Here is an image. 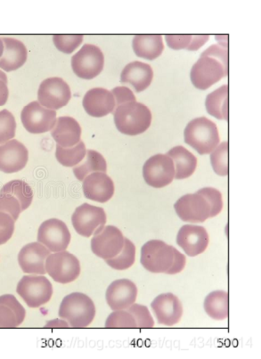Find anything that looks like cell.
<instances>
[{"label":"cell","instance_id":"obj_49","mask_svg":"<svg viewBox=\"0 0 261 359\" xmlns=\"http://www.w3.org/2000/svg\"><path fill=\"white\" fill-rule=\"evenodd\" d=\"M8 83L4 81L0 80V107H3L6 104L8 100Z\"/></svg>","mask_w":261,"mask_h":359},{"label":"cell","instance_id":"obj_25","mask_svg":"<svg viewBox=\"0 0 261 359\" xmlns=\"http://www.w3.org/2000/svg\"><path fill=\"white\" fill-rule=\"evenodd\" d=\"M4 52L0 58V69L6 72L18 70L27 60L28 51L25 45L18 39L12 38L2 39Z\"/></svg>","mask_w":261,"mask_h":359},{"label":"cell","instance_id":"obj_1","mask_svg":"<svg viewBox=\"0 0 261 359\" xmlns=\"http://www.w3.org/2000/svg\"><path fill=\"white\" fill-rule=\"evenodd\" d=\"M114 123L121 133L137 136L145 133L152 123L150 109L138 102H130L115 108Z\"/></svg>","mask_w":261,"mask_h":359},{"label":"cell","instance_id":"obj_20","mask_svg":"<svg viewBox=\"0 0 261 359\" xmlns=\"http://www.w3.org/2000/svg\"><path fill=\"white\" fill-rule=\"evenodd\" d=\"M51 251L41 243H32L22 247L18 255V262L26 274L43 275L46 271V259Z\"/></svg>","mask_w":261,"mask_h":359},{"label":"cell","instance_id":"obj_36","mask_svg":"<svg viewBox=\"0 0 261 359\" xmlns=\"http://www.w3.org/2000/svg\"><path fill=\"white\" fill-rule=\"evenodd\" d=\"M16 121L14 115L8 110L0 111V144L15 137Z\"/></svg>","mask_w":261,"mask_h":359},{"label":"cell","instance_id":"obj_43","mask_svg":"<svg viewBox=\"0 0 261 359\" xmlns=\"http://www.w3.org/2000/svg\"><path fill=\"white\" fill-rule=\"evenodd\" d=\"M115 100V108L121 104L130 103V102H137L133 92L126 87L114 88L112 91Z\"/></svg>","mask_w":261,"mask_h":359},{"label":"cell","instance_id":"obj_11","mask_svg":"<svg viewBox=\"0 0 261 359\" xmlns=\"http://www.w3.org/2000/svg\"><path fill=\"white\" fill-rule=\"evenodd\" d=\"M22 123L25 130L32 134L48 133L55 127L56 111L42 107L39 102H32L22 109Z\"/></svg>","mask_w":261,"mask_h":359},{"label":"cell","instance_id":"obj_17","mask_svg":"<svg viewBox=\"0 0 261 359\" xmlns=\"http://www.w3.org/2000/svg\"><path fill=\"white\" fill-rule=\"evenodd\" d=\"M138 298V287L128 279H119L107 288L105 299L112 311H125L133 305Z\"/></svg>","mask_w":261,"mask_h":359},{"label":"cell","instance_id":"obj_40","mask_svg":"<svg viewBox=\"0 0 261 359\" xmlns=\"http://www.w3.org/2000/svg\"><path fill=\"white\" fill-rule=\"evenodd\" d=\"M0 212L8 213L16 222L22 212L21 203L12 194L0 192Z\"/></svg>","mask_w":261,"mask_h":359},{"label":"cell","instance_id":"obj_47","mask_svg":"<svg viewBox=\"0 0 261 359\" xmlns=\"http://www.w3.org/2000/svg\"><path fill=\"white\" fill-rule=\"evenodd\" d=\"M187 259L186 256L182 255V253L178 251L176 248H175V259L173 265V268L168 270L167 274L168 275H175L178 274L182 271L186 266Z\"/></svg>","mask_w":261,"mask_h":359},{"label":"cell","instance_id":"obj_14","mask_svg":"<svg viewBox=\"0 0 261 359\" xmlns=\"http://www.w3.org/2000/svg\"><path fill=\"white\" fill-rule=\"evenodd\" d=\"M125 237L116 226H105L91 240V250L95 255L103 259L114 258L123 249Z\"/></svg>","mask_w":261,"mask_h":359},{"label":"cell","instance_id":"obj_50","mask_svg":"<svg viewBox=\"0 0 261 359\" xmlns=\"http://www.w3.org/2000/svg\"><path fill=\"white\" fill-rule=\"evenodd\" d=\"M46 328H69L70 325H69L67 321H65V319H54V320L48 321L47 325H45Z\"/></svg>","mask_w":261,"mask_h":359},{"label":"cell","instance_id":"obj_18","mask_svg":"<svg viewBox=\"0 0 261 359\" xmlns=\"http://www.w3.org/2000/svg\"><path fill=\"white\" fill-rule=\"evenodd\" d=\"M209 242L207 230L200 226L185 225L181 227L177 236L178 245L190 257H196L206 252Z\"/></svg>","mask_w":261,"mask_h":359},{"label":"cell","instance_id":"obj_46","mask_svg":"<svg viewBox=\"0 0 261 359\" xmlns=\"http://www.w3.org/2000/svg\"><path fill=\"white\" fill-rule=\"evenodd\" d=\"M168 48L174 50L187 49L189 47L192 35H166L165 36Z\"/></svg>","mask_w":261,"mask_h":359},{"label":"cell","instance_id":"obj_41","mask_svg":"<svg viewBox=\"0 0 261 359\" xmlns=\"http://www.w3.org/2000/svg\"><path fill=\"white\" fill-rule=\"evenodd\" d=\"M15 220L8 213L0 212V245L8 243L15 232Z\"/></svg>","mask_w":261,"mask_h":359},{"label":"cell","instance_id":"obj_32","mask_svg":"<svg viewBox=\"0 0 261 359\" xmlns=\"http://www.w3.org/2000/svg\"><path fill=\"white\" fill-rule=\"evenodd\" d=\"M87 154L85 144L81 141L76 146L64 148L59 144L56 146L55 157L59 163L65 167H75L78 165Z\"/></svg>","mask_w":261,"mask_h":359},{"label":"cell","instance_id":"obj_3","mask_svg":"<svg viewBox=\"0 0 261 359\" xmlns=\"http://www.w3.org/2000/svg\"><path fill=\"white\" fill-rule=\"evenodd\" d=\"M184 136L185 142L201 156L210 154L220 142L217 125L206 117L191 121L185 128Z\"/></svg>","mask_w":261,"mask_h":359},{"label":"cell","instance_id":"obj_16","mask_svg":"<svg viewBox=\"0 0 261 359\" xmlns=\"http://www.w3.org/2000/svg\"><path fill=\"white\" fill-rule=\"evenodd\" d=\"M159 324L173 326L180 323L183 316V306L173 293L157 296L151 304Z\"/></svg>","mask_w":261,"mask_h":359},{"label":"cell","instance_id":"obj_48","mask_svg":"<svg viewBox=\"0 0 261 359\" xmlns=\"http://www.w3.org/2000/svg\"><path fill=\"white\" fill-rule=\"evenodd\" d=\"M209 39V35H192V41L189 47L187 49L189 51H197L198 49L203 47Z\"/></svg>","mask_w":261,"mask_h":359},{"label":"cell","instance_id":"obj_26","mask_svg":"<svg viewBox=\"0 0 261 359\" xmlns=\"http://www.w3.org/2000/svg\"><path fill=\"white\" fill-rule=\"evenodd\" d=\"M168 156L173 160L175 166V179L178 180L187 179L194 173L197 167V159L186 148L178 146L168 151Z\"/></svg>","mask_w":261,"mask_h":359},{"label":"cell","instance_id":"obj_4","mask_svg":"<svg viewBox=\"0 0 261 359\" xmlns=\"http://www.w3.org/2000/svg\"><path fill=\"white\" fill-rule=\"evenodd\" d=\"M175 259V247L161 240H151L142 247L141 264L154 274L165 273L173 268Z\"/></svg>","mask_w":261,"mask_h":359},{"label":"cell","instance_id":"obj_2","mask_svg":"<svg viewBox=\"0 0 261 359\" xmlns=\"http://www.w3.org/2000/svg\"><path fill=\"white\" fill-rule=\"evenodd\" d=\"M58 315L70 327L85 328L95 319V306L84 293L72 292L62 299Z\"/></svg>","mask_w":261,"mask_h":359},{"label":"cell","instance_id":"obj_15","mask_svg":"<svg viewBox=\"0 0 261 359\" xmlns=\"http://www.w3.org/2000/svg\"><path fill=\"white\" fill-rule=\"evenodd\" d=\"M178 216L185 222L203 223L210 216V205L201 194H188L174 204Z\"/></svg>","mask_w":261,"mask_h":359},{"label":"cell","instance_id":"obj_42","mask_svg":"<svg viewBox=\"0 0 261 359\" xmlns=\"http://www.w3.org/2000/svg\"><path fill=\"white\" fill-rule=\"evenodd\" d=\"M0 304L8 306L15 312L18 326L22 324V322L25 321L26 311L21 303L18 301V299L14 295L5 294L0 296Z\"/></svg>","mask_w":261,"mask_h":359},{"label":"cell","instance_id":"obj_37","mask_svg":"<svg viewBox=\"0 0 261 359\" xmlns=\"http://www.w3.org/2000/svg\"><path fill=\"white\" fill-rule=\"evenodd\" d=\"M126 311L133 316L137 328H153L154 320L147 306L140 304L131 305Z\"/></svg>","mask_w":261,"mask_h":359},{"label":"cell","instance_id":"obj_35","mask_svg":"<svg viewBox=\"0 0 261 359\" xmlns=\"http://www.w3.org/2000/svg\"><path fill=\"white\" fill-rule=\"evenodd\" d=\"M105 327L114 329H135L137 328L135 320L127 311H115L109 316L105 322Z\"/></svg>","mask_w":261,"mask_h":359},{"label":"cell","instance_id":"obj_7","mask_svg":"<svg viewBox=\"0 0 261 359\" xmlns=\"http://www.w3.org/2000/svg\"><path fill=\"white\" fill-rule=\"evenodd\" d=\"M105 57L97 46L86 44L72 58V70L79 78L92 80L103 71Z\"/></svg>","mask_w":261,"mask_h":359},{"label":"cell","instance_id":"obj_27","mask_svg":"<svg viewBox=\"0 0 261 359\" xmlns=\"http://www.w3.org/2000/svg\"><path fill=\"white\" fill-rule=\"evenodd\" d=\"M132 46L138 57L154 60L160 57L164 50L163 36L135 35Z\"/></svg>","mask_w":261,"mask_h":359},{"label":"cell","instance_id":"obj_34","mask_svg":"<svg viewBox=\"0 0 261 359\" xmlns=\"http://www.w3.org/2000/svg\"><path fill=\"white\" fill-rule=\"evenodd\" d=\"M210 163L218 175H229V143L222 142L211 151Z\"/></svg>","mask_w":261,"mask_h":359},{"label":"cell","instance_id":"obj_8","mask_svg":"<svg viewBox=\"0 0 261 359\" xmlns=\"http://www.w3.org/2000/svg\"><path fill=\"white\" fill-rule=\"evenodd\" d=\"M229 74V68L216 58L201 55L191 70L192 83L198 90H206Z\"/></svg>","mask_w":261,"mask_h":359},{"label":"cell","instance_id":"obj_5","mask_svg":"<svg viewBox=\"0 0 261 359\" xmlns=\"http://www.w3.org/2000/svg\"><path fill=\"white\" fill-rule=\"evenodd\" d=\"M16 292L29 308L36 309L47 304L53 296V286L44 276H25L20 280Z\"/></svg>","mask_w":261,"mask_h":359},{"label":"cell","instance_id":"obj_31","mask_svg":"<svg viewBox=\"0 0 261 359\" xmlns=\"http://www.w3.org/2000/svg\"><path fill=\"white\" fill-rule=\"evenodd\" d=\"M0 192L8 193L14 196L21 203L22 212L28 209L32 203L33 191L24 180H12L6 183Z\"/></svg>","mask_w":261,"mask_h":359},{"label":"cell","instance_id":"obj_28","mask_svg":"<svg viewBox=\"0 0 261 359\" xmlns=\"http://www.w3.org/2000/svg\"><path fill=\"white\" fill-rule=\"evenodd\" d=\"M204 311L214 320H224L229 318V293L215 291L208 294L203 303Z\"/></svg>","mask_w":261,"mask_h":359},{"label":"cell","instance_id":"obj_30","mask_svg":"<svg viewBox=\"0 0 261 359\" xmlns=\"http://www.w3.org/2000/svg\"><path fill=\"white\" fill-rule=\"evenodd\" d=\"M227 102H229V86L223 85L222 87L207 95L206 105L208 114L217 118L218 120H229Z\"/></svg>","mask_w":261,"mask_h":359},{"label":"cell","instance_id":"obj_22","mask_svg":"<svg viewBox=\"0 0 261 359\" xmlns=\"http://www.w3.org/2000/svg\"><path fill=\"white\" fill-rule=\"evenodd\" d=\"M86 113L92 117L100 118L114 113L115 100L111 91L95 88L86 93L82 101Z\"/></svg>","mask_w":261,"mask_h":359},{"label":"cell","instance_id":"obj_38","mask_svg":"<svg viewBox=\"0 0 261 359\" xmlns=\"http://www.w3.org/2000/svg\"><path fill=\"white\" fill-rule=\"evenodd\" d=\"M53 41L55 48L65 54H72L83 41L82 35H54Z\"/></svg>","mask_w":261,"mask_h":359},{"label":"cell","instance_id":"obj_51","mask_svg":"<svg viewBox=\"0 0 261 359\" xmlns=\"http://www.w3.org/2000/svg\"><path fill=\"white\" fill-rule=\"evenodd\" d=\"M0 80L4 81L8 83V77H6L5 72L1 70H0Z\"/></svg>","mask_w":261,"mask_h":359},{"label":"cell","instance_id":"obj_29","mask_svg":"<svg viewBox=\"0 0 261 359\" xmlns=\"http://www.w3.org/2000/svg\"><path fill=\"white\" fill-rule=\"evenodd\" d=\"M107 170V161L102 154L94 150H88L84 159L74 168V175L79 181H83L89 174L105 173Z\"/></svg>","mask_w":261,"mask_h":359},{"label":"cell","instance_id":"obj_33","mask_svg":"<svg viewBox=\"0 0 261 359\" xmlns=\"http://www.w3.org/2000/svg\"><path fill=\"white\" fill-rule=\"evenodd\" d=\"M135 259V247L134 243L125 238L124 246L122 251L114 258L105 259V262L112 269L116 270H126L133 266Z\"/></svg>","mask_w":261,"mask_h":359},{"label":"cell","instance_id":"obj_19","mask_svg":"<svg viewBox=\"0 0 261 359\" xmlns=\"http://www.w3.org/2000/svg\"><path fill=\"white\" fill-rule=\"evenodd\" d=\"M29 160V151L24 144L12 140L0 144V171L11 174L24 170Z\"/></svg>","mask_w":261,"mask_h":359},{"label":"cell","instance_id":"obj_9","mask_svg":"<svg viewBox=\"0 0 261 359\" xmlns=\"http://www.w3.org/2000/svg\"><path fill=\"white\" fill-rule=\"evenodd\" d=\"M107 214L103 208L83 203L76 208L72 223L79 236L91 237L101 231L107 224Z\"/></svg>","mask_w":261,"mask_h":359},{"label":"cell","instance_id":"obj_10","mask_svg":"<svg viewBox=\"0 0 261 359\" xmlns=\"http://www.w3.org/2000/svg\"><path fill=\"white\" fill-rule=\"evenodd\" d=\"M145 182L154 189H163L175 179L173 160L167 154H156L145 161L143 167Z\"/></svg>","mask_w":261,"mask_h":359},{"label":"cell","instance_id":"obj_23","mask_svg":"<svg viewBox=\"0 0 261 359\" xmlns=\"http://www.w3.org/2000/svg\"><path fill=\"white\" fill-rule=\"evenodd\" d=\"M51 135L59 146L70 148L81 142V128L74 118L59 117L51 130Z\"/></svg>","mask_w":261,"mask_h":359},{"label":"cell","instance_id":"obj_6","mask_svg":"<svg viewBox=\"0 0 261 359\" xmlns=\"http://www.w3.org/2000/svg\"><path fill=\"white\" fill-rule=\"evenodd\" d=\"M46 271L59 284H70L81 275V263L68 252L53 253L46 259Z\"/></svg>","mask_w":261,"mask_h":359},{"label":"cell","instance_id":"obj_45","mask_svg":"<svg viewBox=\"0 0 261 359\" xmlns=\"http://www.w3.org/2000/svg\"><path fill=\"white\" fill-rule=\"evenodd\" d=\"M15 312L4 304H0V328L18 327Z\"/></svg>","mask_w":261,"mask_h":359},{"label":"cell","instance_id":"obj_24","mask_svg":"<svg viewBox=\"0 0 261 359\" xmlns=\"http://www.w3.org/2000/svg\"><path fill=\"white\" fill-rule=\"evenodd\" d=\"M154 78L153 69L149 65L142 62H132L121 72V82L133 86L137 92H142L152 83Z\"/></svg>","mask_w":261,"mask_h":359},{"label":"cell","instance_id":"obj_21","mask_svg":"<svg viewBox=\"0 0 261 359\" xmlns=\"http://www.w3.org/2000/svg\"><path fill=\"white\" fill-rule=\"evenodd\" d=\"M82 189L86 198L105 203L114 196V184L107 174L94 172L85 177Z\"/></svg>","mask_w":261,"mask_h":359},{"label":"cell","instance_id":"obj_44","mask_svg":"<svg viewBox=\"0 0 261 359\" xmlns=\"http://www.w3.org/2000/svg\"><path fill=\"white\" fill-rule=\"evenodd\" d=\"M201 55L216 58L217 60L222 62L225 67L229 68V50H227V48H224L219 44L213 45Z\"/></svg>","mask_w":261,"mask_h":359},{"label":"cell","instance_id":"obj_39","mask_svg":"<svg viewBox=\"0 0 261 359\" xmlns=\"http://www.w3.org/2000/svg\"><path fill=\"white\" fill-rule=\"evenodd\" d=\"M196 193L203 196L204 198L208 201V203H210V217H214L219 215L224 206L222 194H221L220 191L213 189V187H204V189L197 191Z\"/></svg>","mask_w":261,"mask_h":359},{"label":"cell","instance_id":"obj_13","mask_svg":"<svg viewBox=\"0 0 261 359\" xmlns=\"http://www.w3.org/2000/svg\"><path fill=\"white\" fill-rule=\"evenodd\" d=\"M71 237L68 226L60 219L46 220L39 229L38 242L51 252L66 251L70 245Z\"/></svg>","mask_w":261,"mask_h":359},{"label":"cell","instance_id":"obj_52","mask_svg":"<svg viewBox=\"0 0 261 359\" xmlns=\"http://www.w3.org/2000/svg\"><path fill=\"white\" fill-rule=\"evenodd\" d=\"M3 52H4V44H3L2 39H0V58L2 57Z\"/></svg>","mask_w":261,"mask_h":359},{"label":"cell","instance_id":"obj_12","mask_svg":"<svg viewBox=\"0 0 261 359\" xmlns=\"http://www.w3.org/2000/svg\"><path fill=\"white\" fill-rule=\"evenodd\" d=\"M71 97V88L61 78H48L39 86L38 102L46 108L58 110L67 105Z\"/></svg>","mask_w":261,"mask_h":359}]
</instances>
